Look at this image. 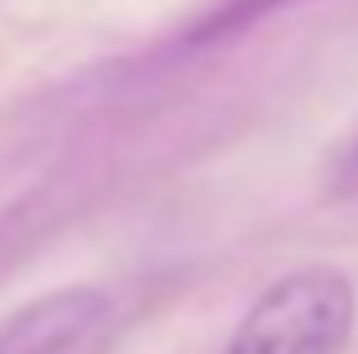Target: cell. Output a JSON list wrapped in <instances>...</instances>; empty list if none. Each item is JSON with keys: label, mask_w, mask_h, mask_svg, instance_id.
Listing matches in <instances>:
<instances>
[{"label": "cell", "mask_w": 358, "mask_h": 354, "mask_svg": "<svg viewBox=\"0 0 358 354\" xmlns=\"http://www.w3.org/2000/svg\"><path fill=\"white\" fill-rule=\"evenodd\" d=\"M281 5H295V0H231L222 14H213L204 27H195V41H213L218 32H236V27L254 23V18H263L268 9H281Z\"/></svg>", "instance_id": "cell-3"}, {"label": "cell", "mask_w": 358, "mask_h": 354, "mask_svg": "<svg viewBox=\"0 0 358 354\" xmlns=\"http://www.w3.org/2000/svg\"><path fill=\"white\" fill-rule=\"evenodd\" d=\"M354 318V282L341 268L308 264L277 277L245 309L227 354H345Z\"/></svg>", "instance_id": "cell-1"}, {"label": "cell", "mask_w": 358, "mask_h": 354, "mask_svg": "<svg viewBox=\"0 0 358 354\" xmlns=\"http://www.w3.org/2000/svg\"><path fill=\"white\" fill-rule=\"evenodd\" d=\"M336 186L341 191H358V136L350 141V150L341 155V164H336Z\"/></svg>", "instance_id": "cell-4"}, {"label": "cell", "mask_w": 358, "mask_h": 354, "mask_svg": "<svg viewBox=\"0 0 358 354\" xmlns=\"http://www.w3.org/2000/svg\"><path fill=\"white\" fill-rule=\"evenodd\" d=\"M118 309L100 286L36 295L0 323V354H109Z\"/></svg>", "instance_id": "cell-2"}]
</instances>
